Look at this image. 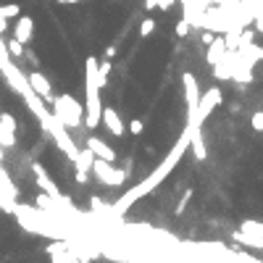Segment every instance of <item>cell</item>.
Returning <instances> with one entry per match:
<instances>
[{"instance_id": "6da1fadb", "label": "cell", "mask_w": 263, "mask_h": 263, "mask_svg": "<svg viewBox=\"0 0 263 263\" xmlns=\"http://www.w3.org/2000/svg\"><path fill=\"white\" fill-rule=\"evenodd\" d=\"M187 148H190V137H187V132H182V137H179V140H177V145L171 148V150H168V156L156 166V168H153V171L140 182V184H134V187L132 190H127V192H124L119 200H116V203L111 206V213L113 216H124V213H127L134 203H137V200H142L145 195H150L153 190H156L158 187V184L168 177V174H171L174 171V168L179 166V161L184 158V153H187Z\"/></svg>"}, {"instance_id": "7a4b0ae2", "label": "cell", "mask_w": 263, "mask_h": 263, "mask_svg": "<svg viewBox=\"0 0 263 263\" xmlns=\"http://www.w3.org/2000/svg\"><path fill=\"white\" fill-rule=\"evenodd\" d=\"M100 116H103V100H100L98 58L90 55L84 61V127L87 129L100 127Z\"/></svg>"}, {"instance_id": "3957f363", "label": "cell", "mask_w": 263, "mask_h": 263, "mask_svg": "<svg viewBox=\"0 0 263 263\" xmlns=\"http://www.w3.org/2000/svg\"><path fill=\"white\" fill-rule=\"evenodd\" d=\"M53 116L64 124L66 129H76V127H82V121H84V105L74 95H55Z\"/></svg>"}, {"instance_id": "277c9868", "label": "cell", "mask_w": 263, "mask_h": 263, "mask_svg": "<svg viewBox=\"0 0 263 263\" xmlns=\"http://www.w3.org/2000/svg\"><path fill=\"white\" fill-rule=\"evenodd\" d=\"M92 171H95V177L108 184V187H121L124 182H127V168H116L113 163H108L103 158H95V163H92Z\"/></svg>"}, {"instance_id": "5b68a950", "label": "cell", "mask_w": 263, "mask_h": 263, "mask_svg": "<svg viewBox=\"0 0 263 263\" xmlns=\"http://www.w3.org/2000/svg\"><path fill=\"white\" fill-rule=\"evenodd\" d=\"M32 174H35V182H37V187L45 192V195H50L58 206H66V208H71V203H69V197L66 195H61V190H58V184L48 177V171L42 168V163H32Z\"/></svg>"}, {"instance_id": "8992f818", "label": "cell", "mask_w": 263, "mask_h": 263, "mask_svg": "<svg viewBox=\"0 0 263 263\" xmlns=\"http://www.w3.org/2000/svg\"><path fill=\"white\" fill-rule=\"evenodd\" d=\"M235 240H240L247 247H255V250H263V224L260 221H242L240 231H235Z\"/></svg>"}, {"instance_id": "52a82bcc", "label": "cell", "mask_w": 263, "mask_h": 263, "mask_svg": "<svg viewBox=\"0 0 263 263\" xmlns=\"http://www.w3.org/2000/svg\"><path fill=\"white\" fill-rule=\"evenodd\" d=\"M182 84H184V98H187V119H195L197 116V103H200V95H203V92H200L192 71L182 74Z\"/></svg>"}, {"instance_id": "ba28073f", "label": "cell", "mask_w": 263, "mask_h": 263, "mask_svg": "<svg viewBox=\"0 0 263 263\" xmlns=\"http://www.w3.org/2000/svg\"><path fill=\"white\" fill-rule=\"evenodd\" d=\"M0 145L3 148L16 145V119H13V113H8V111L0 113Z\"/></svg>"}, {"instance_id": "9c48e42d", "label": "cell", "mask_w": 263, "mask_h": 263, "mask_svg": "<svg viewBox=\"0 0 263 263\" xmlns=\"http://www.w3.org/2000/svg\"><path fill=\"white\" fill-rule=\"evenodd\" d=\"M29 79V84H32V90L37 92V95L48 103V105H53V100H55V95H53V87H50V82H48V76H45L42 71H32L26 76Z\"/></svg>"}, {"instance_id": "30bf717a", "label": "cell", "mask_w": 263, "mask_h": 263, "mask_svg": "<svg viewBox=\"0 0 263 263\" xmlns=\"http://www.w3.org/2000/svg\"><path fill=\"white\" fill-rule=\"evenodd\" d=\"M100 124H103V127L111 132L113 137H124V121H121V116H119L116 108L105 105V108H103V116H100Z\"/></svg>"}, {"instance_id": "8fae6325", "label": "cell", "mask_w": 263, "mask_h": 263, "mask_svg": "<svg viewBox=\"0 0 263 263\" xmlns=\"http://www.w3.org/2000/svg\"><path fill=\"white\" fill-rule=\"evenodd\" d=\"M87 148L95 153V158H103V161H108V163H116V150H113L111 145H105L100 137H90Z\"/></svg>"}, {"instance_id": "7c38bea8", "label": "cell", "mask_w": 263, "mask_h": 263, "mask_svg": "<svg viewBox=\"0 0 263 263\" xmlns=\"http://www.w3.org/2000/svg\"><path fill=\"white\" fill-rule=\"evenodd\" d=\"M32 35H35V19L32 16H19L16 26H13V37L19 42H32Z\"/></svg>"}, {"instance_id": "4fadbf2b", "label": "cell", "mask_w": 263, "mask_h": 263, "mask_svg": "<svg viewBox=\"0 0 263 263\" xmlns=\"http://www.w3.org/2000/svg\"><path fill=\"white\" fill-rule=\"evenodd\" d=\"M226 53H229V50H226V40H224V37H213V42L208 45V55H206L208 66H216V64H221Z\"/></svg>"}, {"instance_id": "5bb4252c", "label": "cell", "mask_w": 263, "mask_h": 263, "mask_svg": "<svg viewBox=\"0 0 263 263\" xmlns=\"http://www.w3.org/2000/svg\"><path fill=\"white\" fill-rule=\"evenodd\" d=\"M48 253H50V260L53 263H71V253H69V245L64 240H55L50 247H48Z\"/></svg>"}, {"instance_id": "9a60e30c", "label": "cell", "mask_w": 263, "mask_h": 263, "mask_svg": "<svg viewBox=\"0 0 263 263\" xmlns=\"http://www.w3.org/2000/svg\"><path fill=\"white\" fill-rule=\"evenodd\" d=\"M92 163H95V153H92L87 145L79 148V153H76V161H74L76 171H92Z\"/></svg>"}, {"instance_id": "2e32d148", "label": "cell", "mask_w": 263, "mask_h": 263, "mask_svg": "<svg viewBox=\"0 0 263 263\" xmlns=\"http://www.w3.org/2000/svg\"><path fill=\"white\" fill-rule=\"evenodd\" d=\"M6 50H8V55H11V58H21V55L26 53V50H24V42H19L16 37L6 42Z\"/></svg>"}, {"instance_id": "e0dca14e", "label": "cell", "mask_w": 263, "mask_h": 263, "mask_svg": "<svg viewBox=\"0 0 263 263\" xmlns=\"http://www.w3.org/2000/svg\"><path fill=\"white\" fill-rule=\"evenodd\" d=\"M145 8H148V11H153V8L168 11V8H174V0H145Z\"/></svg>"}, {"instance_id": "ac0fdd59", "label": "cell", "mask_w": 263, "mask_h": 263, "mask_svg": "<svg viewBox=\"0 0 263 263\" xmlns=\"http://www.w3.org/2000/svg\"><path fill=\"white\" fill-rule=\"evenodd\" d=\"M153 32H156V19H142L140 21V37H150Z\"/></svg>"}, {"instance_id": "d6986e66", "label": "cell", "mask_w": 263, "mask_h": 263, "mask_svg": "<svg viewBox=\"0 0 263 263\" xmlns=\"http://www.w3.org/2000/svg\"><path fill=\"white\" fill-rule=\"evenodd\" d=\"M0 13H3L6 19H16V16H21V8L16 3H11V6H0Z\"/></svg>"}, {"instance_id": "ffe728a7", "label": "cell", "mask_w": 263, "mask_h": 263, "mask_svg": "<svg viewBox=\"0 0 263 263\" xmlns=\"http://www.w3.org/2000/svg\"><path fill=\"white\" fill-rule=\"evenodd\" d=\"M187 35H190V19L184 16L177 21V37H187Z\"/></svg>"}, {"instance_id": "44dd1931", "label": "cell", "mask_w": 263, "mask_h": 263, "mask_svg": "<svg viewBox=\"0 0 263 263\" xmlns=\"http://www.w3.org/2000/svg\"><path fill=\"white\" fill-rule=\"evenodd\" d=\"M190 197H192V190H184V195H182V200H179V206H177V216L179 213H184V208H187V203H190Z\"/></svg>"}, {"instance_id": "7402d4cb", "label": "cell", "mask_w": 263, "mask_h": 263, "mask_svg": "<svg viewBox=\"0 0 263 263\" xmlns=\"http://www.w3.org/2000/svg\"><path fill=\"white\" fill-rule=\"evenodd\" d=\"M250 124H253L255 132H263V111H255L253 119H250Z\"/></svg>"}, {"instance_id": "603a6c76", "label": "cell", "mask_w": 263, "mask_h": 263, "mask_svg": "<svg viewBox=\"0 0 263 263\" xmlns=\"http://www.w3.org/2000/svg\"><path fill=\"white\" fill-rule=\"evenodd\" d=\"M142 129H145V124H142L140 119H134V121L129 124V132H132V134H142Z\"/></svg>"}, {"instance_id": "cb8c5ba5", "label": "cell", "mask_w": 263, "mask_h": 263, "mask_svg": "<svg viewBox=\"0 0 263 263\" xmlns=\"http://www.w3.org/2000/svg\"><path fill=\"white\" fill-rule=\"evenodd\" d=\"M74 179H76V184H87L90 182V171H76Z\"/></svg>"}, {"instance_id": "d4e9b609", "label": "cell", "mask_w": 263, "mask_h": 263, "mask_svg": "<svg viewBox=\"0 0 263 263\" xmlns=\"http://www.w3.org/2000/svg\"><path fill=\"white\" fill-rule=\"evenodd\" d=\"M8 32V21H6V16L0 13V35H6Z\"/></svg>"}, {"instance_id": "484cf974", "label": "cell", "mask_w": 263, "mask_h": 263, "mask_svg": "<svg viewBox=\"0 0 263 263\" xmlns=\"http://www.w3.org/2000/svg\"><path fill=\"white\" fill-rule=\"evenodd\" d=\"M213 37H216L213 32H203V42H206V45H211V42H213Z\"/></svg>"}, {"instance_id": "4316f807", "label": "cell", "mask_w": 263, "mask_h": 263, "mask_svg": "<svg viewBox=\"0 0 263 263\" xmlns=\"http://www.w3.org/2000/svg\"><path fill=\"white\" fill-rule=\"evenodd\" d=\"M255 29H258V32H263V16L255 19Z\"/></svg>"}, {"instance_id": "83f0119b", "label": "cell", "mask_w": 263, "mask_h": 263, "mask_svg": "<svg viewBox=\"0 0 263 263\" xmlns=\"http://www.w3.org/2000/svg\"><path fill=\"white\" fill-rule=\"evenodd\" d=\"M58 3L64 6V3H79V0H58Z\"/></svg>"}]
</instances>
